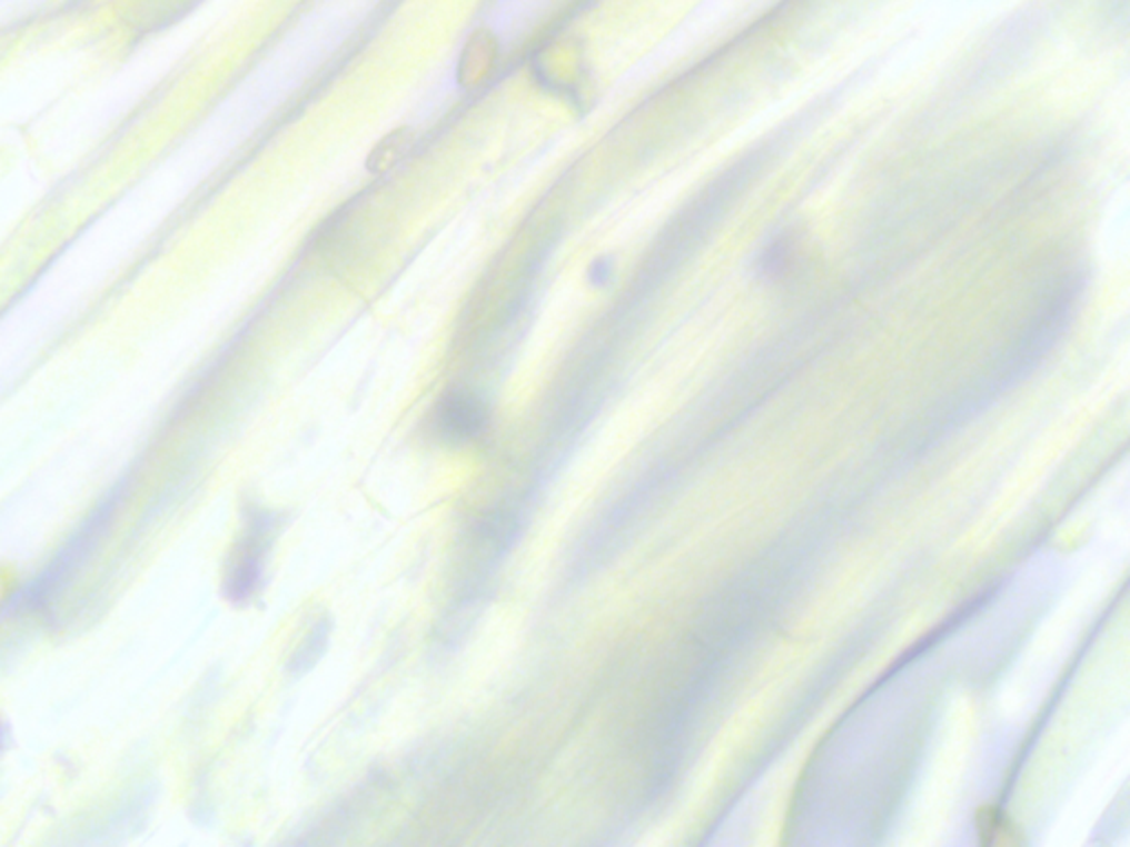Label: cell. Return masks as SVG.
I'll return each instance as SVG.
<instances>
[{
	"mask_svg": "<svg viewBox=\"0 0 1130 847\" xmlns=\"http://www.w3.org/2000/svg\"><path fill=\"white\" fill-rule=\"evenodd\" d=\"M439 426L446 432V437L453 439H470L484 428V411L477 402L470 398H448L446 405H442L439 413Z\"/></svg>",
	"mask_w": 1130,
	"mask_h": 847,
	"instance_id": "1",
	"label": "cell"
},
{
	"mask_svg": "<svg viewBox=\"0 0 1130 847\" xmlns=\"http://www.w3.org/2000/svg\"><path fill=\"white\" fill-rule=\"evenodd\" d=\"M977 828L983 846H1022L1024 837L1013 821L998 808H981L977 815Z\"/></svg>",
	"mask_w": 1130,
	"mask_h": 847,
	"instance_id": "2",
	"label": "cell"
}]
</instances>
